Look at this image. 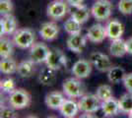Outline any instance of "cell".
<instances>
[{"instance_id":"7a4b0ae2","label":"cell","mask_w":132,"mask_h":118,"mask_svg":"<svg viewBox=\"0 0 132 118\" xmlns=\"http://www.w3.org/2000/svg\"><path fill=\"white\" fill-rule=\"evenodd\" d=\"M34 41H35V33L31 29H19L14 33L13 42L17 47L21 49L30 48L34 44Z\"/></svg>"},{"instance_id":"9c48e42d","label":"cell","mask_w":132,"mask_h":118,"mask_svg":"<svg viewBox=\"0 0 132 118\" xmlns=\"http://www.w3.org/2000/svg\"><path fill=\"white\" fill-rule=\"evenodd\" d=\"M90 61L100 72H109L112 67L110 57L101 52H93L90 55Z\"/></svg>"},{"instance_id":"ba28073f","label":"cell","mask_w":132,"mask_h":118,"mask_svg":"<svg viewBox=\"0 0 132 118\" xmlns=\"http://www.w3.org/2000/svg\"><path fill=\"white\" fill-rule=\"evenodd\" d=\"M66 63H67V58H66L65 54L60 49H56V48H53L50 50L48 57L45 61L46 66L52 68L56 71L64 67Z\"/></svg>"},{"instance_id":"ffe728a7","label":"cell","mask_w":132,"mask_h":118,"mask_svg":"<svg viewBox=\"0 0 132 118\" xmlns=\"http://www.w3.org/2000/svg\"><path fill=\"white\" fill-rule=\"evenodd\" d=\"M56 70L52 69V68L45 66L42 69L39 75V83L44 86H51L53 85L56 79Z\"/></svg>"},{"instance_id":"e575fe53","label":"cell","mask_w":132,"mask_h":118,"mask_svg":"<svg viewBox=\"0 0 132 118\" xmlns=\"http://www.w3.org/2000/svg\"><path fill=\"white\" fill-rule=\"evenodd\" d=\"M125 44H126V50L128 54L132 55V38H129L125 40Z\"/></svg>"},{"instance_id":"4fadbf2b","label":"cell","mask_w":132,"mask_h":118,"mask_svg":"<svg viewBox=\"0 0 132 118\" xmlns=\"http://www.w3.org/2000/svg\"><path fill=\"white\" fill-rule=\"evenodd\" d=\"M59 34V28L57 26V24L54 22H47L42 25L40 30H39V34L42 37V39L44 40H53L57 38V35Z\"/></svg>"},{"instance_id":"9a60e30c","label":"cell","mask_w":132,"mask_h":118,"mask_svg":"<svg viewBox=\"0 0 132 118\" xmlns=\"http://www.w3.org/2000/svg\"><path fill=\"white\" fill-rule=\"evenodd\" d=\"M0 27H1V37L4 34H14L17 31L16 18L11 14L3 16L0 21Z\"/></svg>"},{"instance_id":"277c9868","label":"cell","mask_w":132,"mask_h":118,"mask_svg":"<svg viewBox=\"0 0 132 118\" xmlns=\"http://www.w3.org/2000/svg\"><path fill=\"white\" fill-rule=\"evenodd\" d=\"M9 104L15 109H24L31 104V95L24 89H16L9 96Z\"/></svg>"},{"instance_id":"cb8c5ba5","label":"cell","mask_w":132,"mask_h":118,"mask_svg":"<svg viewBox=\"0 0 132 118\" xmlns=\"http://www.w3.org/2000/svg\"><path fill=\"white\" fill-rule=\"evenodd\" d=\"M125 71L124 69L121 67H111L110 69V71L108 72V78L109 81L112 84H118L121 81H123V79L125 77Z\"/></svg>"},{"instance_id":"3957f363","label":"cell","mask_w":132,"mask_h":118,"mask_svg":"<svg viewBox=\"0 0 132 118\" xmlns=\"http://www.w3.org/2000/svg\"><path fill=\"white\" fill-rule=\"evenodd\" d=\"M112 8V4L109 0H97L91 9V13L97 21L102 22L110 17Z\"/></svg>"},{"instance_id":"6da1fadb","label":"cell","mask_w":132,"mask_h":118,"mask_svg":"<svg viewBox=\"0 0 132 118\" xmlns=\"http://www.w3.org/2000/svg\"><path fill=\"white\" fill-rule=\"evenodd\" d=\"M62 90L66 96L70 98H78L84 96L85 86L78 78H68L63 81Z\"/></svg>"},{"instance_id":"7402d4cb","label":"cell","mask_w":132,"mask_h":118,"mask_svg":"<svg viewBox=\"0 0 132 118\" xmlns=\"http://www.w3.org/2000/svg\"><path fill=\"white\" fill-rule=\"evenodd\" d=\"M74 10L71 13V17L73 19H75L76 21H78L81 24L86 23L90 18V9L86 5H80L77 7H73Z\"/></svg>"},{"instance_id":"d6986e66","label":"cell","mask_w":132,"mask_h":118,"mask_svg":"<svg viewBox=\"0 0 132 118\" xmlns=\"http://www.w3.org/2000/svg\"><path fill=\"white\" fill-rule=\"evenodd\" d=\"M110 53L113 57H122L127 53L125 40L121 39H112L110 45Z\"/></svg>"},{"instance_id":"d4e9b609","label":"cell","mask_w":132,"mask_h":118,"mask_svg":"<svg viewBox=\"0 0 132 118\" xmlns=\"http://www.w3.org/2000/svg\"><path fill=\"white\" fill-rule=\"evenodd\" d=\"M118 105L121 112L128 113L132 110V93L124 94L118 101Z\"/></svg>"},{"instance_id":"52a82bcc","label":"cell","mask_w":132,"mask_h":118,"mask_svg":"<svg viewBox=\"0 0 132 118\" xmlns=\"http://www.w3.org/2000/svg\"><path fill=\"white\" fill-rule=\"evenodd\" d=\"M50 52V48L43 42L34 43L31 46V50H30V59L36 64L45 63Z\"/></svg>"},{"instance_id":"5b68a950","label":"cell","mask_w":132,"mask_h":118,"mask_svg":"<svg viewBox=\"0 0 132 118\" xmlns=\"http://www.w3.org/2000/svg\"><path fill=\"white\" fill-rule=\"evenodd\" d=\"M67 12H68V3L66 0H53L46 8L47 17L55 21L61 20L63 17H65Z\"/></svg>"},{"instance_id":"603a6c76","label":"cell","mask_w":132,"mask_h":118,"mask_svg":"<svg viewBox=\"0 0 132 118\" xmlns=\"http://www.w3.org/2000/svg\"><path fill=\"white\" fill-rule=\"evenodd\" d=\"M18 69V64L14 59L11 57H6V58H1L0 62V71L3 74L10 75L17 72Z\"/></svg>"},{"instance_id":"44dd1931","label":"cell","mask_w":132,"mask_h":118,"mask_svg":"<svg viewBox=\"0 0 132 118\" xmlns=\"http://www.w3.org/2000/svg\"><path fill=\"white\" fill-rule=\"evenodd\" d=\"M35 62L32 61L31 59L24 60L18 64V69L17 73L19 74L20 77L22 78H30L32 77L35 73Z\"/></svg>"},{"instance_id":"1f68e13d","label":"cell","mask_w":132,"mask_h":118,"mask_svg":"<svg viewBox=\"0 0 132 118\" xmlns=\"http://www.w3.org/2000/svg\"><path fill=\"white\" fill-rule=\"evenodd\" d=\"M18 116L17 112L15 111V108L10 106H3L1 107L0 111V117L1 118H15Z\"/></svg>"},{"instance_id":"d6a6232c","label":"cell","mask_w":132,"mask_h":118,"mask_svg":"<svg viewBox=\"0 0 132 118\" xmlns=\"http://www.w3.org/2000/svg\"><path fill=\"white\" fill-rule=\"evenodd\" d=\"M122 82H123V85H124L125 89L129 93H132V73L126 74Z\"/></svg>"},{"instance_id":"83f0119b","label":"cell","mask_w":132,"mask_h":118,"mask_svg":"<svg viewBox=\"0 0 132 118\" xmlns=\"http://www.w3.org/2000/svg\"><path fill=\"white\" fill-rule=\"evenodd\" d=\"M96 95L99 97L101 101H105L110 99L112 96V90L110 88V86L109 85H102L100 86L99 88L97 89V92H96Z\"/></svg>"},{"instance_id":"d590c367","label":"cell","mask_w":132,"mask_h":118,"mask_svg":"<svg viewBox=\"0 0 132 118\" xmlns=\"http://www.w3.org/2000/svg\"><path fill=\"white\" fill-rule=\"evenodd\" d=\"M128 116H129L130 118H132V110H131V111H130L129 113H128Z\"/></svg>"},{"instance_id":"5bb4252c","label":"cell","mask_w":132,"mask_h":118,"mask_svg":"<svg viewBox=\"0 0 132 118\" xmlns=\"http://www.w3.org/2000/svg\"><path fill=\"white\" fill-rule=\"evenodd\" d=\"M105 31H106L108 38L112 40V39H120L124 32V28H123V25L119 21L111 20L105 26Z\"/></svg>"},{"instance_id":"4316f807","label":"cell","mask_w":132,"mask_h":118,"mask_svg":"<svg viewBox=\"0 0 132 118\" xmlns=\"http://www.w3.org/2000/svg\"><path fill=\"white\" fill-rule=\"evenodd\" d=\"M13 53V43L9 39H1L0 41V56L1 58L11 57Z\"/></svg>"},{"instance_id":"8fae6325","label":"cell","mask_w":132,"mask_h":118,"mask_svg":"<svg viewBox=\"0 0 132 118\" xmlns=\"http://www.w3.org/2000/svg\"><path fill=\"white\" fill-rule=\"evenodd\" d=\"M86 37L93 43H101L108 37L105 27H104L101 24H94L93 26H91L87 31Z\"/></svg>"},{"instance_id":"8992f818","label":"cell","mask_w":132,"mask_h":118,"mask_svg":"<svg viewBox=\"0 0 132 118\" xmlns=\"http://www.w3.org/2000/svg\"><path fill=\"white\" fill-rule=\"evenodd\" d=\"M80 110L85 113H95L102 106V101L97 95H84L78 101Z\"/></svg>"},{"instance_id":"e0dca14e","label":"cell","mask_w":132,"mask_h":118,"mask_svg":"<svg viewBox=\"0 0 132 118\" xmlns=\"http://www.w3.org/2000/svg\"><path fill=\"white\" fill-rule=\"evenodd\" d=\"M59 111L64 117L73 118L80 111V108L78 105V102L74 101L73 99H65L59 108Z\"/></svg>"},{"instance_id":"7c38bea8","label":"cell","mask_w":132,"mask_h":118,"mask_svg":"<svg viewBox=\"0 0 132 118\" xmlns=\"http://www.w3.org/2000/svg\"><path fill=\"white\" fill-rule=\"evenodd\" d=\"M92 72V65L87 60L80 59L74 63L72 67V73L78 79L88 78Z\"/></svg>"},{"instance_id":"f546056e","label":"cell","mask_w":132,"mask_h":118,"mask_svg":"<svg viewBox=\"0 0 132 118\" xmlns=\"http://www.w3.org/2000/svg\"><path fill=\"white\" fill-rule=\"evenodd\" d=\"M118 10L123 15H131L132 0H119V2H118Z\"/></svg>"},{"instance_id":"ac0fdd59","label":"cell","mask_w":132,"mask_h":118,"mask_svg":"<svg viewBox=\"0 0 132 118\" xmlns=\"http://www.w3.org/2000/svg\"><path fill=\"white\" fill-rule=\"evenodd\" d=\"M101 109H102L103 113L105 114V116H106V117L116 116L120 111L119 105H118V101H116V98H113V97H111L108 101H102Z\"/></svg>"},{"instance_id":"30bf717a","label":"cell","mask_w":132,"mask_h":118,"mask_svg":"<svg viewBox=\"0 0 132 118\" xmlns=\"http://www.w3.org/2000/svg\"><path fill=\"white\" fill-rule=\"evenodd\" d=\"M86 41H87V37H84L81 33L79 34H69L66 44L67 48L74 53H81L85 46H86Z\"/></svg>"},{"instance_id":"484cf974","label":"cell","mask_w":132,"mask_h":118,"mask_svg":"<svg viewBox=\"0 0 132 118\" xmlns=\"http://www.w3.org/2000/svg\"><path fill=\"white\" fill-rule=\"evenodd\" d=\"M82 24L76 21L73 18H69L67 19L64 23V30L68 34H79L82 31Z\"/></svg>"},{"instance_id":"2e32d148","label":"cell","mask_w":132,"mask_h":118,"mask_svg":"<svg viewBox=\"0 0 132 118\" xmlns=\"http://www.w3.org/2000/svg\"><path fill=\"white\" fill-rule=\"evenodd\" d=\"M65 101V97L63 96V94H61L60 92H51L48 93L45 96V104L46 106L50 109H59L62 105V103Z\"/></svg>"},{"instance_id":"836d02e7","label":"cell","mask_w":132,"mask_h":118,"mask_svg":"<svg viewBox=\"0 0 132 118\" xmlns=\"http://www.w3.org/2000/svg\"><path fill=\"white\" fill-rule=\"evenodd\" d=\"M66 1H67V3L70 6H72V7H77V6L82 5L84 0H66Z\"/></svg>"},{"instance_id":"f1b7e54d","label":"cell","mask_w":132,"mask_h":118,"mask_svg":"<svg viewBox=\"0 0 132 118\" xmlns=\"http://www.w3.org/2000/svg\"><path fill=\"white\" fill-rule=\"evenodd\" d=\"M0 89L2 92L4 93H8V94H11L13 90H16V84H15V81L12 78H7L3 79L0 83Z\"/></svg>"},{"instance_id":"4dcf8cb0","label":"cell","mask_w":132,"mask_h":118,"mask_svg":"<svg viewBox=\"0 0 132 118\" xmlns=\"http://www.w3.org/2000/svg\"><path fill=\"white\" fill-rule=\"evenodd\" d=\"M13 11V3L11 0H0V14L6 16Z\"/></svg>"}]
</instances>
